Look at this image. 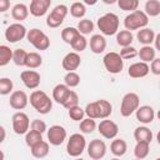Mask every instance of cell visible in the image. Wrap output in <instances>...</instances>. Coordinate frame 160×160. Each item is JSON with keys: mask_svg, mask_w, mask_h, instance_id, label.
<instances>
[{"mask_svg": "<svg viewBox=\"0 0 160 160\" xmlns=\"http://www.w3.org/2000/svg\"><path fill=\"white\" fill-rule=\"evenodd\" d=\"M29 8L25 5V4H22V2H19V4H15L14 6H12V9H11V16H12V19L14 20H16V21H22V20H25L28 16H29Z\"/></svg>", "mask_w": 160, "mask_h": 160, "instance_id": "cb8c5ba5", "label": "cell"}, {"mask_svg": "<svg viewBox=\"0 0 160 160\" xmlns=\"http://www.w3.org/2000/svg\"><path fill=\"white\" fill-rule=\"evenodd\" d=\"M132 40H134V36H132L131 31H129V30H120L116 34V42L121 48L131 46Z\"/></svg>", "mask_w": 160, "mask_h": 160, "instance_id": "83f0119b", "label": "cell"}, {"mask_svg": "<svg viewBox=\"0 0 160 160\" xmlns=\"http://www.w3.org/2000/svg\"><path fill=\"white\" fill-rule=\"evenodd\" d=\"M50 5H51V0H31L29 11L32 16L40 18L48 12Z\"/></svg>", "mask_w": 160, "mask_h": 160, "instance_id": "e0dca14e", "label": "cell"}, {"mask_svg": "<svg viewBox=\"0 0 160 160\" xmlns=\"http://www.w3.org/2000/svg\"><path fill=\"white\" fill-rule=\"evenodd\" d=\"M42 140V134L34 131V130H29L25 134V142L29 148H32L34 145H36L38 142H40Z\"/></svg>", "mask_w": 160, "mask_h": 160, "instance_id": "8d00e7d4", "label": "cell"}, {"mask_svg": "<svg viewBox=\"0 0 160 160\" xmlns=\"http://www.w3.org/2000/svg\"><path fill=\"white\" fill-rule=\"evenodd\" d=\"M145 14L148 16L160 15V1L159 0H148L145 2Z\"/></svg>", "mask_w": 160, "mask_h": 160, "instance_id": "836d02e7", "label": "cell"}, {"mask_svg": "<svg viewBox=\"0 0 160 160\" xmlns=\"http://www.w3.org/2000/svg\"><path fill=\"white\" fill-rule=\"evenodd\" d=\"M12 88H14L12 80H10L9 78L0 79V94L1 95H9L12 91Z\"/></svg>", "mask_w": 160, "mask_h": 160, "instance_id": "ee69618b", "label": "cell"}, {"mask_svg": "<svg viewBox=\"0 0 160 160\" xmlns=\"http://www.w3.org/2000/svg\"><path fill=\"white\" fill-rule=\"evenodd\" d=\"M106 154V145L100 139H94L88 145V155L92 160H100Z\"/></svg>", "mask_w": 160, "mask_h": 160, "instance_id": "4fadbf2b", "label": "cell"}, {"mask_svg": "<svg viewBox=\"0 0 160 160\" xmlns=\"http://www.w3.org/2000/svg\"><path fill=\"white\" fill-rule=\"evenodd\" d=\"M70 88L66 86L65 84H58L55 85V88L52 89V100H55L58 104H64L68 95L70 94Z\"/></svg>", "mask_w": 160, "mask_h": 160, "instance_id": "7402d4cb", "label": "cell"}, {"mask_svg": "<svg viewBox=\"0 0 160 160\" xmlns=\"http://www.w3.org/2000/svg\"><path fill=\"white\" fill-rule=\"evenodd\" d=\"M135 116H136V120L140 121L141 124H150L154 118H155V111L151 106L149 105H142V106H139V109L136 110L135 112Z\"/></svg>", "mask_w": 160, "mask_h": 160, "instance_id": "ffe728a7", "label": "cell"}, {"mask_svg": "<svg viewBox=\"0 0 160 160\" xmlns=\"http://www.w3.org/2000/svg\"><path fill=\"white\" fill-rule=\"evenodd\" d=\"M154 44H155V49L158 51H160V32L155 35V40H154Z\"/></svg>", "mask_w": 160, "mask_h": 160, "instance_id": "f907efd6", "label": "cell"}, {"mask_svg": "<svg viewBox=\"0 0 160 160\" xmlns=\"http://www.w3.org/2000/svg\"><path fill=\"white\" fill-rule=\"evenodd\" d=\"M69 11H70V14H71L72 18L81 19V18H84V15L86 14V8H85V4H84V2L75 1V2L71 4Z\"/></svg>", "mask_w": 160, "mask_h": 160, "instance_id": "1f68e13d", "label": "cell"}, {"mask_svg": "<svg viewBox=\"0 0 160 160\" xmlns=\"http://www.w3.org/2000/svg\"><path fill=\"white\" fill-rule=\"evenodd\" d=\"M150 71H151L154 75H160V58H155V59L151 61Z\"/></svg>", "mask_w": 160, "mask_h": 160, "instance_id": "c3c4849f", "label": "cell"}, {"mask_svg": "<svg viewBox=\"0 0 160 160\" xmlns=\"http://www.w3.org/2000/svg\"><path fill=\"white\" fill-rule=\"evenodd\" d=\"M11 122H12V130L18 135L26 134L29 131V126L31 125L29 116L25 112H22V111L15 112L12 115V118H11Z\"/></svg>", "mask_w": 160, "mask_h": 160, "instance_id": "8fae6325", "label": "cell"}, {"mask_svg": "<svg viewBox=\"0 0 160 160\" xmlns=\"http://www.w3.org/2000/svg\"><path fill=\"white\" fill-rule=\"evenodd\" d=\"M98 131L105 139H115L118 132H119V128H118V125L112 120L104 119L98 125Z\"/></svg>", "mask_w": 160, "mask_h": 160, "instance_id": "5bb4252c", "label": "cell"}, {"mask_svg": "<svg viewBox=\"0 0 160 160\" xmlns=\"http://www.w3.org/2000/svg\"><path fill=\"white\" fill-rule=\"evenodd\" d=\"M68 114H69L70 119L74 120V121H82V120H84V116L86 115V114H85V109L80 108L79 105H78V106H74V108H71V109H69V110H68Z\"/></svg>", "mask_w": 160, "mask_h": 160, "instance_id": "7bdbcfd3", "label": "cell"}, {"mask_svg": "<svg viewBox=\"0 0 160 160\" xmlns=\"http://www.w3.org/2000/svg\"><path fill=\"white\" fill-rule=\"evenodd\" d=\"M89 45H90V50L94 54H101L106 49V40H105V38L102 35L94 34L90 38V44Z\"/></svg>", "mask_w": 160, "mask_h": 160, "instance_id": "44dd1931", "label": "cell"}, {"mask_svg": "<svg viewBox=\"0 0 160 160\" xmlns=\"http://www.w3.org/2000/svg\"><path fill=\"white\" fill-rule=\"evenodd\" d=\"M78 35H80L79 30L76 28H72V26H68V28L61 30V39L64 42H66L69 45H71V42L76 39Z\"/></svg>", "mask_w": 160, "mask_h": 160, "instance_id": "f546056e", "label": "cell"}, {"mask_svg": "<svg viewBox=\"0 0 160 160\" xmlns=\"http://www.w3.org/2000/svg\"><path fill=\"white\" fill-rule=\"evenodd\" d=\"M68 12H69V9L66 5H64V4L56 5L51 10V12L46 16V25L49 28H52V29L59 28L64 22V19L66 18Z\"/></svg>", "mask_w": 160, "mask_h": 160, "instance_id": "9c48e42d", "label": "cell"}, {"mask_svg": "<svg viewBox=\"0 0 160 160\" xmlns=\"http://www.w3.org/2000/svg\"><path fill=\"white\" fill-rule=\"evenodd\" d=\"M30 105L39 112V114H49L52 109V100L48 96V94L42 90H34L30 94Z\"/></svg>", "mask_w": 160, "mask_h": 160, "instance_id": "7a4b0ae2", "label": "cell"}, {"mask_svg": "<svg viewBox=\"0 0 160 160\" xmlns=\"http://www.w3.org/2000/svg\"><path fill=\"white\" fill-rule=\"evenodd\" d=\"M156 140H158V142H159V145H160V131H159L158 135H156Z\"/></svg>", "mask_w": 160, "mask_h": 160, "instance_id": "f5cc1de1", "label": "cell"}, {"mask_svg": "<svg viewBox=\"0 0 160 160\" xmlns=\"http://www.w3.org/2000/svg\"><path fill=\"white\" fill-rule=\"evenodd\" d=\"M85 148H86V139L82 134L75 132V134L70 135L68 144H66L68 155H70L72 158H79L84 152Z\"/></svg>", "mask_w": 160, "mask_h": 160, "instance_id": "5b68a950", "label": "cell"}, {"mask_svg": "<svg viewBox=\"0 0 160 160\" xmlns=\"http://www.w3.org/2000/svg\"><path fill=\"white\" fill-rule=\"evenodd\" d=\"M135 160H139V159H135Z\"/></svg>", "mask_w": 160, "mask_h": 160, "instance_id": "91938a15", "label": "cell"}, {"mask_svg": "<svg viewBox=\"0 0 160 160\" xmlns=\"http://www.w3.org/2000/svg\"><path fill=\"white\" fill-rule=\"evenodd\" d=\"M20 79L22 84L30 90H34L40 85V74L35 70H24L20 74Z\"/></svg>", "mask_w": 160, "mask_h": 160, "instance_id": "2e32d148", "label": "cell"}, {"mask_svg": "<svg viewBox=\"0 0 160 160\" xmlns=\"http://www.w3.org/2000/svg\"><path fill=\"white\" fill-rule=\"evenodd\" d=\"M64 82L69 88H76L80 84V75L76 71L66 72V75L64 76Z\"/></svg>", "mask_w": 160, "mask_h": 160, "instance_id": "60d3db41", "label": "cell"}, {"mask_svg": "<svg viewBox=\"0 0 160 160\" xmlns=\"http://www.w3.org/2000/svg\"><path fill=\"white\" fill-rule=\"evenodd\" d=\"M12 54L14 51L6 46V45H0V66H5L12 60Z\"/></svg>", "mask_w": 160, "mask_h": 160, "instance_id": "d590c367", "label": "cell"}, {"mask_svg": "<svg viewBox=\"0 0 160 160\" xmlns=\"http://www.w3.org/2000/svg\"><path fill=\"white\" fill-rule=\"evenodd\" d=\"M48 140L50 145L59 146L66 140V130L61 125H52L48 129Z\"/></svg>", "mask_w": 160, "mask_h": 160, "instance_id": "7c38bea8", "label": "cell"}, {"mask_svg": "<svg viewBox=\"0 0 160 160\" xmlns=\"http://www.w3.org/2000/svg\"><path fill=\"white\" fill-rule=\"evenodd\" d=\"M94 22L90 20V19H82V20H80L79 21V24H78V30H79V32L81 34V35H89V34H91L92 32V30H94Z\"/></svg>", "mask_w": 160, "mask_h": 160, "instance_id": "74e56055", "label": "cell"}, {"mask_svg": "<svg viewBox=\"0 0 160 160\" xmlns=\"http://www.w3.org/2000/svg\"><path fill=\"white\" fill-rule=\"evenodd\" d=\"M136 38H138V40H139L140 44H142L144 46H146V45H150L151 42H154V40H155V32H154L152 29L144 28V29H141V30L138 31Z\"/></svg>", "mask_w": 160, "mask_h": 160, "instance_id": "484cf974", "label": "cell"}, {"mask_svg": "<svg viewBox=\"0 0 160 160\" xmlns=\"http://www.w3.org/2000/svg\"><path fill=\"white\" fill-rule=\"evenodd\" d=\"M71 48H72V50L75 51V52H81V51H84L86 48H88V40H86V38L84 36V35H78L76 36V39L71 42V45H70Z\"/></svg>", "mask_w": 160, "mask_h": 160, "instance_id": "f35d334b", "label": "cell"}, {"mask_svg": "<svg viewBox=\"0 0 160 160\" xmlns=\"http://www.w3.org/2000/svg\"><path fill=\"white\" fill-rule=\"evenodd\" d=\"M28 102H29V98H28L26 92L22 91V90H15V91H12L11 95H10V99H9L10 106L12 109H15V110H22V109H25L26 105H28Z\"/></svg>", "mask_w": 160, "mask_h": 160, "instance_id": "9a60e30c", "label": "cell"}, {"mask_svg": "<svg viewBox=\"0 0 160 160\" xmlns=\"http://www.w3.org/2000/svg\"><path fill=\"white\" fill-rule=\"evenodd\" d=\"M79 129L82 134H91L95 129H96V122L94 119H90V118H86L84 119L82 121H80V125H79Z\"/></svg>", "mask_w": 160, "mask_h": 160, "instance_id": "ab89813d", "label": "cell"}, {"mask_svg": "<svg viewBox=\"0 0 160 160\" xmlns=\"http://www.w3.org/2000/svg\"><path fill=\"white\" fill-rule=\"evenodd\" d=\"M110 150L111 152L116 156V158H120L122 155L126 154V150H128V144L124 139H115L111 141V145H110Z\"/></svg>", "mask_w": 160, "mask_h": 160, "instance_id": "4316f807", "label": "cell"}, {"mask_svg": "<svg viewBox=\"0 0 160 160\" xmlns=\"http://www.w3.org/2000/svg\"><path fill=\"white\" fill-rule=\"evenodd\" d=\"M112 112V105L105 100V99H100L92 102H89L85 106V114L88 118L90 119H106L111 115Z\"/></svg>", "mask_w": 160, "mask_h": 160, "instance_id": "6da1fadb", "label": "cell"}, {"mask_svg": "<svg viewBox=\"0 0 160 160\" xmlns=\"http://www.w3.org/2000/svg\"><path fill=\"white\" fill-rule=\"evenodd\" d=\"M30 151H31V155L36 159H42L45 156H48L49 151H50V146H49V142L45 141V140H41L40 142H38L36 145H34L32 148H30Z\"/></svg>", "mask_w": 160, "mask_h": 160, "instance_id": "d4e9b609", "label": "cell"}, {"mask_svg": "<svg viewBox=\"0 0 160 160\" xmlns=\"http://www.w3.org/2000/svg\"><path fill=\"white\" fill-rule=\"evenodd\" d=\"M29 52H26L24 49H15L12 54V61L16 66H26Z\"/></svg>", "mask_w": 160, "mask_h": 160, "instance_id": "d6a6232c", "label": "cell"}, {"mask_svg": "<svg viewBox=\"0 0 160 160\" xmlns=\"http://www.w3.org/2000/svg\"><path fill=\"white\" fill-rule=\"evenodd\" d=\"M0 130H1V132H2V138H1V140H0V141H4V139H5V129H4V126H1V128H0Z\"/></svg>", "mask_w": 160, "mask_h": 160, "instance_id": "816d5d0a", "label": "cell"}, {"mask_svg": "<svg viewBox=\"0 0 160 160\" xmlns=\"http://www.w3.org/2000/svg\"><path fill=\"white\" fill-rule=\"evenodd\" d=\"M28 31L26 28L20 24V22H14L11 25H9L5 30V39L9 41V42H18L20 40H22L24 38H26L28 35Z\"/></svg>", "mask_w": 160, "mask_h": 160, "instance_id": "30bf717a", "label": "cell"}, {"mask_svg": "<svg viewBox=\"0 0 160 160\" xmlns=\"http://www.w3.org/2000/svg\"><path fill=\"white\" fill-rule=\"evenodd\" d=\"M74 160H84V159H81V158H75Z\"/></svg>", "mask_w": 160, "mask_h": 160, "instance_id": "11a10c76", "label": "cell"}, {"mask_svg": "<svg viewBox=\"0 0 160 160\" xmlns=\"http://www.w3.org/2000/svg\"><path fill=\"white\" fill-rule=\"evenodd\" d=\"M10 8V1L9 0H0V11L5 12Z\"/></svg>", "mask_w": 160, "mask_h": 160, "instance_id": "681fc988", "label": "cell"}, {"mask_svg": "<svg viewBox=\"0 0 160 160\" xmlns=\"http://www.w3.org/2000/svg\"><path fill=\"white\" fill-rule=\"evenodd\" d=\"M81 64V58L78 52L75 51H71V52H68L62 61H61V65H62V69L66 70L68 72H71V71H75Z\"/></svg>", "mask_w": 160, "mask_h": 160, "instance_id": "ac0fdd59", "label": "cell"}, {"mask_svg": "<svg viewBox=\"0 0 160 160\" xmlns=\"http://www.w3.org/2000/svg\"><path fill=\"white\" fill-rule=\"evenodd\" d=\"M78 105H79V96H78V94H76L75 91L71 90L70 94L68 95L65 102L62 104V106L69 110V109H71V108H74V106H78Z\"/></svg>", "mask_w": 160, "mask_h": 160, "instance_id": "f6af8a7d", "label": "cell"}, {"mask_svg": "<svg viewBox=\"0 0 160 160\" xmlns=\"http://www.w3.org/2000/svg\"><path fill=\"white\" fill-rule=\"evenodd\" d=\"M119 16L114 12H106L102 16H100L96 21V25L102 35H115L119 30Z\"/></svg>", "mask_w": 160, "mask_h": 160, "instance_id": "3957f363", "label": "cell"}, {"mask_svg": "<svg viewBox=\"0 0 160 160\" xmlns=\"http://www.w3.org/2000/svg\"><path fill=\"white\" fill-rule=\"evenodd\" d=\"M155 160H160V158H156V159H155Z\"/></svg>", "mask_w": 160, "mask_h": 160, "instance_id": "6f0895ef", "label": "cell"}, {"mask_svg": "<svg viewBox=\"0 0 160 160\" xmlns=\"http://www.w3.org/2000/svg\"><path fill=\"white\" fill-rule=\"evenodd\" d=\"M156 116H158V119H159V120H160V110H159V111H158V114H156Z\"/></svg>", "mask_w": 160, "mask_h": 160, "instance_id": "db71d44e", "label": "cell"}, {"mask_svg": "<svg viewBox=\"0 0 160 160\" xmlns=\"http://www.w3.org/2000/svg\"><path fill=\"white\" fill-rule=\"evenodd\" d=\"M26 39L36 49V50H48L49 46H50V39L49 36L41 31L40 29H30L28 31V35H26Z\"/></svg>", "mask_w": 160, "mask_h": 160, "instance_id": "8992f818", "label": "cell"}, {"mask_svg": "<svg viewBox=\"0 0 160 160\" xmlns=\"http://www.w3.org/2000/svg\"><path fill=\"white\" fill-rule=\"evenodd\" d=\"M139 54V51L134 48V46H128V48H121L120 50V56L122 58V60H129V59H134L136 58Z\"/></svg>", "mask_w": 160, "mask_h": 160, "instance_id": "bcb514c9", "label": "cell"}, {"mask_svg": "<svg viewBox=\"0 0 160 160\" xmlns=\"http://www.w3.org/2000/svg\"><path fill=\"white\" fill-rule=\"evenodd\" d=\"M149 71H150V66L146 62L138 61L129 66L128 74L132 79H140V78H145L149 74Z\"/></svg>", "mask_w": 160, "mask_h": 160, "instance_id": "d6986e66", "label": "cell"}, {"mask_svg": "<svg viewBox=\"0 0 160 160\" xmlns=\"http://www.w3.org/2000/svg\"><path fill=\"white\" fill-rule=\"evenodd\" d=\"M118 6L124 10V11H135L138 10V6H139V1L138 0H119L118 1Z\"/></svg>", "mask_w": 160, "mask_h": 160, "instance_id": "b9f144b4", "label": "cell"}, {"mask_svg": "<svg viewBox=\"0 0 160 160\" xmlns=\"http://www.w3.org/2000/svg\"><path fill=\"white\" fill-rule=\"evenodd\" d=\"M102 62H104L106 71L110 74H120L122 71L124 60L120 56V54H118L115 51H110V52L105 54V56L102 58Z\"/></svg>", "mask_w": 160, "mask_h": 160, "instance_id": "ba28073f", "label": "cell"}, {"mask_svg": "<svg viewBox=\"0 0 160 160\" xmlns=\"http://www.w3.org/2000/svg\"><path fill=\"white\" fill-rule=\"evenodd\" d=\"M41 64H42V58L39 52H35V51L29 52L28 60H26V66L29 69H38L41 66Z\"/></svg>", "mask_w": 160, "mask_h": 160, "instance_id": "e575fe53", "label": "cell"}, {"mask_svg": "<svg viewBox=\"0 0 160 160\" xmlns=\"http://www.w3.org/2000/svg\"><path fill=\"white\" fill-rule=\"evenodd\" d=\"M30 126H31V130L38 131V132H40V134H44L45 131H48L45 121H42V120H40V119H34V120L31 121V125H30Z\"/></svg>", "mask_w": 160, "mask_h": 160, "instance_id": "7dc6e473", "label": "cell"}, {"mask_svg": "<svg viewBox=\"0 0 160 160\" xmlns=\"http://www.w3.org/2000/svg\"><path fill=\"white\" fill-rule=\"evenodd\" d=\"M134 138L136 142H151L152 140V132L146 126H138L134 130Z\"/></svg>", "mask_w": 160, "mask_h": 160, "instance_id": "603a6c76", "label": "cell"}, {"mask_svg": "<svg viewBox=\"0 0 160 160\" xmlns=\"http://www.w3.org/2000/svg\"><path fill=\"white\" fill-rule=\"evenodd\" d=\"M110 160H120L119 158H114V159H110Z\"/></svg>", "mask_w": 160, "mask_h": 160, "instance_id": "9f6ffc18", "label": "cell"}, {"mask_svg": "<svg viewBox=\"0 0 160 160\" xmlns=\"http://www.w3.org/2000/svg\"><path fill=\"white\" fill-rule=\"evenodd\" d=\"M150 151V144L149 142H136L134 148V155L136 159L142 160L149 155Z\"/></svg>", "mask_w": 160, "mask_h": 160, "instance_id": "4dcf8cb0", "label": "cell"}, {"mask_svg": "<svg viewBox=\"0 0 160 160\" xmlns=\"http://www.w3.org/2000/svg\"><path fill=\"white\" fill-rule=\"evenodd\" d=\"M159 86H160V81H159Z\"/></svg>", "mask_w": 160, "mask_h": 160, "instance_id": "680465c9", "label": "cell"}, {"mask_svg": "<svg viewBox=\"0 0 160 160\" xmlns=\"http://www.w3.org/2000/svg\"><path fill=\"white\" fill-rule=\"evenodd\" d=\"M155 49L151 48L150 45H146V46H142L140 50H139V54L138 56L140 58V60L142 62H151L154 59H155Z\"/></svg>", "mask_w": 160, "mask_h": 160, "instance_id": "f1b7e54d", "label": "cell"}, {"mask_svg": "<svg viewBox=\"0 0 160 160\" xmlns=\"http://www.w3.org/2000/svg\"><path fill=\"white\" fill-rule=\"evenodd\" d=\"M140 106V98L136 92H128L121 99L120 105V114L124 118L130 116L131 114L136 112V110Z\"/></svg>", "mask_w": 160, "mask_h": 160, "instance_id": "52a82bcc", "label": "cell"}, {"mask_svg": "<svg viewBox=\"0 0 160 160\" xmlns=\"http://www.w3.org/2000/svg\"><path fill=\"white\" fill-rule=\"evenodd\" d=\"M149 24V16L145 14V11L141 10H135L130 14H128L124 19V26L125 30L132 31V30H141L146 28Z\"/></svg>", "mask_w": 160, "mask_h": 160, "instance_id": "277c9868", "label": "cell"}]
</instances>
